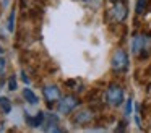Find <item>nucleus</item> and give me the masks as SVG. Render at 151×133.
Segmentation results:
<instances>
[{"mask_svg": "<svg viewBox=\"0 0 151 133\" xmlns=\"http://www.w3.org/2000/svg\"><path fill=\"white\" fill-rule=\"evenodd\" d=\"M106 97H107V102L111 104V106H114V107L120 106V104L124 102V89H122V86H119V84H111V86L107 88Z\"/></svg>", "mask_w": 151, "mask_h": 133, "instance_id": "f257e3e1", "label": "nucleus"}, {"mask_svg": "<svg viewBox=\"0 0 151 133\" xmlns=\"http://www.w3.org/2000/svg\"><path fill=\"white\" fill-rule=\"evenodd\" d=\"M112 68H114L115 71H124L127 70L128 67V55L127 52L124 50V49H117V50L114 52V55H112Z\"/></svg>", "mask_w": 151, "mask_h": 133, "instance_id": "f03ea898", "label": "nucleus"}, {"mask_svg": "<svg viewBox=\"0 0 151 133\" xmlns=\"http://www.w3.org/2000/svg\"><path fill=\"white\" fill-rule=\"evenodd\" d=\"M80 104V101L76 99L75 96H65V97H60L59 101V106H57V110L60 114H70L76 106Z\"/></svg>", "mask_w": 151, "mask_h": 133, "instance_id": "7ed1b4c3", "label": "nucleus"}, {"mask_svg": "<svg viewBox=\"0 0 151 133\" xmlns=\"http://www.w3.org/2000/svg\"><path fill=\"white\" fill-rule=\"evenodd\" d=\"M150 47V37L143 34H137L132 41V50H133L135 55H140L141 50H146Z\"/></svg>", "mask_w": 151, "mask_h": 133, "instance_id": "20e7f679", "label": "nucleus"}, {"mask_svg": "<svg viewBox=\"0 0 151 133\" xmlns=\"http://www.w3.org/2000/svg\"><path fill=\"white\" fill-rule=\"evenodd\" d=\"M42 94L44 97L47 99V102H55V101H60V97H62V94H60V89L55 86V84H47V86H44L42 89Z\"/></svg>", "mask_w": 151, "mask_h": 133, "instance_id": "39448f33", "label": "nucleus"}, {"mask_svg": "<svg viewBox=\"0 0 151 133\" xmlns=\"http://www.w3.org/2000/svg\"><path fill=\"white\" fill-rule=\"evenodd\" d=\"M127 5H125V2H120V0H117V2H114V8H112V16H114L115 21H124L125 18H127Z\"/></svg>", "mask_w": 151, "mask_h": 133, "instance_id": "423d86ee", "label": "nucleus"}, {"mask_svg": "<svg viewBox=\"0 0 151 133\" xmlns=\"http://www.w3.org/2000/svg\"><path fill=\"white\" fill-rule=\"evenodd\" d=\"M44 114L42 112H39V114H36L34 117H31V115H24V119H26V122H28V125L29 127H39V125H42L44 123Z\"/></svg>", "mask_w": 151, "mask_h": 133, "instance_id": "0eeeda50", "label": "nucleus"}, {"mask_svg": "<svg viewBox=\"0 0 151 133\" xmlns=\"http://www.w3.org/2000/svg\"><path fill=\"white\" fill-rule=\"evenodd\" d=\"M91 112L89 110H83V112H80L78 115L75 117V123H86V122H89L91 120Z\"/></svg>", "mask_w": 151, "mask_h": 133, "instance_id": "6e6552de", "label": "nucleus"}, {"mask_svg": "<svg viewBox=\"0 0 151 133\" xmlns=\"http://www.w3.org/2000/svg\"><path fill=\"white\" fill-rule=\"evenodd\" d=\"M23 97H24V99H26L29 104H37V96L29 89V88H24V89H23Z\"/></svg>", "mask_w": 151, "mask_h": 133, "instance_id": "1a4fd4ad", "label": "nucleus"}, {"mask_svg": "<svg viewBox=\"0 0 151 133\" xmlns=\"http://www.w3.org/2000/svg\"><path fill=\"white\" fill-rule=\"evenodd\" d=\"M0 109H2V112H4V114H8L12 110V102H10L8 97H5V96L0 97Z\"/></svg>", "mask_w": 151, "mask_h": 133, "instance_id": "9d476101", "label": "nucleus"}, {"mask_svg": "<svg viewBox=\"0 0 151 133\" xmlns=\"http://www.w3.org/2000/svg\"><path fill=\"white\" fill-rule=\"evenodd\" d=\"M148 2H150V0H137V6H135V12H137L138 15H141V13H143L145 10H146Z\"/></svg>", "mask_w": 151, "mask_h": 133, "instance_id": "9b49d317", "label": "nucleus"}, {"mask_svg": "<svg viewBox=\"0 0 151 133\" xmlns=\"http://www.w3.org/2000/svg\"><path fill=\"white\" fill-rule=\"evenodd\" d=\"M13 23H15V10L10 13V21H8V31H13Z\"/></svg>", "mask_w": 151, "mask_h": 133, "instance_id": "f8f14e48", "label": "nucleus"}, {"mask_svg": "<svg viewBox=\"0 0 151 133\" xmlns=\"http://www.w3.org/2000/svg\"><path fill=\"white\" fill-rule=\"evenodd\" d=\"M8 88H10L12 91H13V89H17V80H15L13 76H12L10 80H8Z\"/></svg>", "mask_w": 151, "mask_h": 133, "instance_id": "ddd939ff", "label": "nucleus"}, {"mask_svg": "<svg viewBox=\"0 0 151 133\" xmlns=\"http://www.w3.org/2000/svg\"><path fill=\"white\" fill-rule=\"evenodd\" d=\"M5 70V60L2 57H0V75H2V71Z\"/></svg>", "mask_w": 151, "mask_h": 133, "instance_id": "4468645a", "label": "nucleus"}, {"mask_svg": "<svg viewBox=\"0 0 151 133\" xmlns=\"http://www.w3.org/2000/svg\"><path fill=\"white\" fill-rule=\"evenodd\" d=\"M132 112V99H128L127 101V112H125V114H130Z\"/></svg>", "mask_w": 151, "mask_h": 133, "instance_id": "2eb2a0df", "label": "nucleus"}, {"mask_svg": "<svg viewBox=\"0 0 151 133\" xmlns=\"http://www.w3.org/2000/svg\"><path fill=\"white\" fill-rule=\"evenodd\" d=\"M23 81H24V83H29V80H28V76H26V75H23Z\"/></svg>", "mask_w": 151, "mask_h": 133, "instance_id": "dca6fc26", "label": "nucleus"}, {"mask_svg": "<svg viewBox=\"0 0 151 133\" xmlns=\"http://www.w3.org/2000/svg\"><path fill=\"white\" fill-rule=\"evenodd\" d=\"M111 2H117V0H111Z\"/></svg>", "mask_w": 151, "mask_h": 133, "instance_id": "f3484780", "label": "nucleus"}, {"mask_svg": "<svg viewBox=\"0 0 151 133\" xmlns=\"http://www.w3.org/2000/svg\"><path fill=\"white\" fill-rule=\"evenodd\" d=\"M0 54H2V49H0Z\"/></svg>", "mask_w": 151, "mask_h": 133, "instance_id": "a211bd4d", "label": "nucleus"}, {"mask_svg": "<svg viewBox=\"0 0 151 133\" xmlns=\"http://www.w3.org/2000/svg\"><path fill=\"white\" fill-rule=\"evenodd\" d=\"M81 2H85V0H81Z\"/></svg>", "mask_w": 151, "mask_h": 133, "instance_id": "6ab92c4d", "label": "nucleus"}, {"mask_svg": "<svg viewBox=\"0 0 151 133\" xmlns=\"http://www.w3.org/2000/svg\"><path fill=\"white\" fill-rule=\"evenodd\" d=\"M0 125H2V123H0Z\"/></svg>", "mask_w": 151, "mask_h": 133, "instance_id": "aec40b11", "label": "nucleus"}]
</instances>
